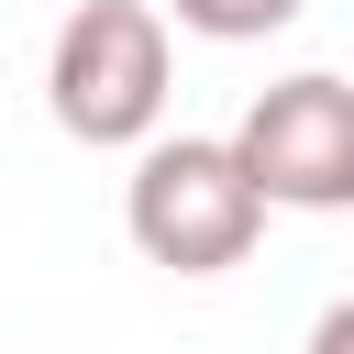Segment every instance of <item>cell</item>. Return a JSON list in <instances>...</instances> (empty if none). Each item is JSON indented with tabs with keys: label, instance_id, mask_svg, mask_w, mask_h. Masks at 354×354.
<instances>
[{
	"label": "cell",
	"instance_id": "5b68a950",
	"mask_svg": "<svg viewBox=\"0 0 354 354\" xmlns=\"http://www.w3.org/2000/svg\"><path fill=\"white\" fill-rule=\"evenodd\" d=\"M299 354H354V299H332V310L310 321V343H299Z\"/></svg>",
	"mask_w": 354,
	"mask_h": 354
},
{
	"label": "cell",
	"instance_id": "3957f363",
	"mask_svg": "<svg viewBox=\"0 0 354 354\" xmlns=\"http://www.w3.org/2000/svg\"><path fill=\"white\" fill-rule=\"evenodd\" d=\"M232 155L266 210H354V88L332 66H299L243 100Z\"/></svg>",
	"mask_w": 354,
	"mask_h": 354
},
{
	"label": "cell",
	"instance_id": "7a4b0ae2",
	"mask_svg": "<svg viewBox=\"0 0 354 354\" xmlns=\"http://www.w3.org/2000/svg\"><path fill=\"white\" fill-rule=\"evenodd\" d=\"M166 77H177V33L155 0H77L44 44V111L88 155H133L166 122Z\"/></svg>",
	"mask_w": 354,
	"mask_h": 354
},
{
	"label": "cell",
	"instance_id": "277c9868",
	"mask_svg": "<svg viewBox=\"0 0 354 354\" xmlns=\"http://www.w3.org/2000/svg\"><path fill=\"white\" fill-rule=\"evenodd\" d=\"M155 11H166V33H199V44H266L310 0H155Z\"/></svg>",
	"mask_w": 354,
	"mask_h": 354
},
{
	"label": "cell",
	"instance_id": "6da1fadb",
	"mask_svg": "<svg viewBox=\"0 0 354 354\" xmlns=\"http://www.w3.org/2000/svg\"><path fill=\"white\" fill-rule=\"evenodd\" d=\"M122 232L166 277H221L266 243V199L232 155V133H144L122 177Z\"/></svg>",
	"mask_w": 354,
	"mask_h": 354
}]
</instances>
